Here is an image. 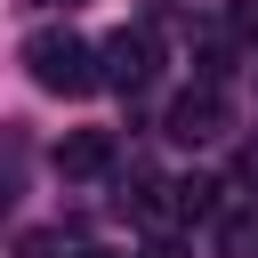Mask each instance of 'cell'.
<instances>
[{"label": "cell", "instance_id": "3", "mask_svg": "<svg viewBox=\"0 0 258 258\" xmlns=\"http://www.w3.org/2000/svg\"><path fill=\"white\" fill-rule=\"evenodd\" d=\"M153 73H161V48H153V32H113V40H105V81H113L121 97L153 89Z\"/></svg>", "mask_w": 258, "mask_h": 258}, {"label": "cell", "instance_id": "6", "mask_svg": "<svg viewBox=\"0 0 258 258\" xmlns=\"http://www.w3.org/2000/svg\"><path fill=\"white\" fill-rule=\"evenodd\" d=\"M226 73H234V32H218V40H202V48H194V81H210V89H218Z\"/></svg>", "mask_w": 258, "mask_h": 258}, {"label": "cell", "instance_id": "7", "mask_svg": "<svg viewBox=\"0 0 258 258\" xmlns=\"http://www.w3.org/2000/svg\"><path fill=\"white\" fill-rule=\"evenodd\" d=\"M218 194H226L218 177H177V218H210V210H218Z\"/></svg>", "mask_w": 258, "mask_h": 258}, {"label": "cell", "instance_id": "2", "mask_svg": "<svg viewBox=\"0 0 258 258\" xmlns=\"http://www.w3.org/2000/svg\"><path fill=\"white\" fill-rule=\"evenodd\" d=\"M226 121H234V113H226V97H218L210 81H194V89L169 105V121H161V129H169L177 145H218V137H226Z\"/></svg>", "mask_w": 258, "mask_h": 258}, {"label": "cell", "instance_id": "4", "mask_svg": "<svg viewBox=\"0 0 258 258\" xmlns=\"http://www.w3.org/2000/svg\"><path fill=\"white\" fill-rule=\"evenodd\" d=\"M56 169H64V177H105V169H113V129H73V137L56 145Z\"/></svg>", "mask_w": 258, "mask_h": 258}, {"label": "cell", "instance_id": "8", "mask_svg": "<svg viewBox=\"0 0 258 258\" xmlns=\"http://www.w3.org/2000/svg\"><path fill=\"white\" fill-rule=\"evenodd\" d=\"M226 32L234 40H258V0H226Z\"/></svg>", "mask_w": 258, "mask_h": 258}, {"label": "cell", "instance_id": "9", "mask_svg": "<svg viewBox=\"0 0 258 258\" xmlns=\"http://www.w3.org/2000/svg\"><path fill=\"white\" fill-rule=\"evenodd\" d=\"M145 258H177V250H169V242H153V250H145Z\"/></svg>", "mask_w": 258, "mask_h": 258}, {"label": "cell", "instance_id": "1", "mask_svg": "<svg viewBox=\"0 0 258 258\" xmlns=\"http://www.w3.org/2000/svg\"><path fill=\"white\" fill-rule=\"evenodd\" d=\"M97 56H105V48H89V40L64 32V24H40V32L24 40V64H32V81H40L48 97H89V89L105 81Z\"/></svg>", "mask_w": 258, "mask_h": 258}, {"label": "cell", "instance_id": "10", "mask_svg": "<svg viewBox=\"0 0 258 258\" xmlns=\"http://www.w3.org/2000/svg\"><path fill=\"white\" fill-rule=\"evenodd\" d=\"M64 258H113V250H64Z\"/></svg>", "mask_w": 258, "mask_h": 258}, {"label": "cell", "instance_id": "5", "mask_svg": "<svg viewBox=\"0 0 258 258\" xmlns=\"http://www.w3.org/2000/svg\"><path fill=\"white\" fill-rule=\"evenodd\" d=\"M218 250L226 258H258V202H242V210L218 218Z\"/></svg>", "mask_w": 258, "mask_h": 258}]
</instances>
